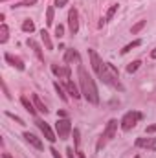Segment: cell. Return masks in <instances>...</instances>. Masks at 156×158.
Wrapping results in <instances>:
<instances>
[{
    "mask_svg": "<svg viewBox=\"0 0 156 158\" xmlns=\"http://www.w3.org/2000/svg\"><path fill=\"white\" fill-rule=\"evenodd\" d=\"M77 74H79V83H81V94L86 98L88 103L97 105V103H99V94H97V86H96L94 79L86 74V70H84L81 64H79Z\"/></svg>",
    "mask_w": 156,
    "mask_h": 158,
    "instance_id": "obj_1",
    "label": "cell"
},
{
    "mask_svg": "<svg viewBox=\"0 0 156 158\" xmlns=\"http://www.w3.org/2000/svg\"><path fill=\"white\" fill-rule=\"evenodd\" d=\"M99 79H101L105 85L112 86V88L123 90V86H121V83H119V74H117L116 66H114L112 63H105V64H103V72H101Z\"/></svg>",
    "mask_w": 156,
    "mask_h": 158,
    "instance_id": "obj_2",
    "label": "cell"
},
{
    "mask_svg": "<svg viewBox=\"0 0 156 158\" xmlns=\"http://www.w3.org/2000/svg\"><path fill=\"white\" fill-rule=\"evenodd\" d=\"M142 118H143V116H142V112L130 110V112H127V114L121 118L119 125H121V129H123V131H130L132 127H136V123H138Z\"/></svg>",
    "mask_w": 156,
    "mask_h": 158,
    "instance_id": "obj_3",
    "label": "cell"
},
{
    "mask_svg": "<svg viewBox=\"0 0 156 158\" xmlns=\"http://www.w3.org/2000/svg\"><path fill=\"white\" fill-rule=\"evenodd\" d=\"M55 131H57L61 140H66L70 136V132H72V121L68 118H59L57 123H55Z\"/></svg>",
    "mask_w": 156,
    "mask_h": 158,
    "instance_id": "obj_4",
    "label": "cell"
},
{
    "mask_svg": "<svg viewBox=\"0 0 156 158\" xmlns=\"http://www.w3.org/2000/svg\"><path fill=\"white\" fill-rule=\"evenodd\" d=\"M116 131H117V119H110V121L107 123L105 131H103V136H101V140H99V143H97V149L103 147L105 140H112V138L116 136Z\"/></svg>",
    "mask_w": 156,
    "mask_h": 158,
    "instance_id": "obj_5",
    "label": "cell"
},
{
    "mask_svg": "<svg viewBox=\"0 0 156 158\" xmlns=\"http://www.w3.org/2000/svg\"><path fill=\"white\" fill-rule=\"evenodd\" d=\"M68 26H70V31L72 33H77L79 31V13L76 7H72L68 11Z\"/></svg>",
    "mask_w": 156,
    "mask_h": 158,
    "instance_id": "obj_6",
    "label": "cell"
},
{
    "mask_svg": "<svg viewBox=\"0 0 156 158\" xmlns=\"http://www.w3.org/2000/svg\"><path fill=\"white\" fill-rule=\"evenodd\" d=\"M37 125H39V129L42 131V134H44V138L50 142V143H53L57 138H55V134H53V131H51V127L46 123V121H42V119H37Z\"/></svg>",
    "mask_w": 156,
    "mask_h": 158,
    "instance_id": "obj_7",
    "label": "cell"
},
{
    "mask_svg": "<svg viewBox=\"0 0 156 158\" xmlns=\"http://www.w3.org/2000/svg\"><path fill=\"white\" fill-rule=\"evenodd\" d=\"M88 55H90V63H92L94 72H96L97 76H101V72H103V63H101L99 55L96 53V50H88Z\"/></svg>",
    "mask_w": 156,
    "mask_h": 158,
    "instance_id": "obj_8",
    "label": "cell"
},
{
    "mask_svg": "<svg viewBox=\"0 0 156 158\" xmlns=\"http://www.w3.org/2000/svg\"><path fill=\"white\" fill-rule=\"evenodd\" d=\"M136 147H145V149L156 151V138H138Z\"/></svg>",
    "mask_w": 156,
    "mask_h": 158,
    "instance_id": "obj_9",
    "label": "cell"
},
{
    "mask_svg": "<svg viewBox=\"0 0 156 158\" xmlns=\"http://www.w3.org/2000/svg\"><path fill=\"white\" fill-rule=\"evenodd\" d=\"M51 72L57 76V77H70V66H59V64H51Z\"/></svg>",
    "mask_w": 156,
    "mask_h": 158,
    "instance_id": "obj_10",
    "label": "cell"
},
{
    "mask_svg": "<svg viewBox=\"0 0 156 158\" xmlns=\"http://www.w3.org/2000/svg\"><path fill=\"white\" fill-rule=\"evenodd\" d=\"M6 61H7V63H11L17 70H24V68H26V66H24V61H22L20 57L11 55V53H6Z\"/></svg>",
    "mask_w": 156,
    "mask_h": 158,
    "instance_id": "obj_11",
    "label": "cell"
},
{
    "mask_svg": "<svg viewBox=\"0 0 156 158\" xmlns=\"http://www.w3.org/2000/svg\"><path fill=\"white\" fill-rule=\"evenodd\" d=\"M24 138H26V142H28L30 145H33L35 149H42V142H40L33 132H24Z\"/></svg>",
    "mask_w": 156,
    "mask_h": 158,
    "instance_id": "obj_12",
    "label": "cell"
},
{
    "mask_svg": "<svg viewBox=\"0 0 156 158\" xmlns=\"http://www.w3.org/2000/svg\"><path fill=\"white\" fill-rule=\"evenodd\" d=\"M66 90H68L70 96H74V99H79L81 98V94H79V90H77V86H76L74 81H66Z\"/></svg>",
    "mask_w": 156,
    "mask_h": 158,
    "instance_id": "obj_13",
    "label": "cell"
},
{
    "mask_svg": "<svg viewBox=\"0 0 156 158\" xmlns=\"http://www.w3.org/2000/svg\"><path fill=\"white\" fill-rule=\"evenodd\" d=\"M20 103L24 105V109H26V110H28V112H30L31 116H35L37 109H35V105H31V103H30V99H28L26 96H22V98H20Z\"/></svg>",
    "mask_w": 156,
    "mask_h": 158,
    "instance_id": "obj_14",
    "label": "cell"
},
{
    "mask_svg": "<svg viewBox=\"0 0 156 158\" xmlns=\"http://www.w3.org/2000/svg\"><path fill=\"white\" fill-rule=\"evenodd\" d=\"M33 105H35V109H37L39 112H42V114H48V109H46V105L40 101V98L37 96V94H33Z\"/></svg>",
    "mask_w": 156,
    "mask_h": 158,
    "instance_id": "obj_15",
    "label": "cell"
},
{
    "mask_svg": "<svg viewBox=\"0 0 156 158\" xmlns=\"http://www.w3.org/2000/svg\"><path fill=\"white\" fill-rule=\"evenodd\" d=\"M40 39H42V42H44L46 50H53V44H51V39H50V33H48L46 30H40Z\"/></svg>",
    "mask_w": 156,
    "mask_h": 158,
    "instance_id": "obj_16",
    "label": "cell"
},
{
    "mask_svg": "<svg viewBox=\"0 0 156 158\" xmlns=\"http://www.w3.org/2000/svg\"><path fill=\"white\" fill-rule=\"evenodd\" d=\"M72 61H79V53L76 50H66V53H64V63H72Z\"/></svg>",
    "mask_w": 156,
    "mask_h": 158,
    "instance_id": "obj_17",
    "label": "cell"
},
{
    "mask_svg": "<svg viewBox=\"0 0 156 158\" xmlns=\"http://www.w3.org/2000/svg\"><path fill=\"white\" fill-rule=\"evenodd\" d=\"M28 46H30V48H31V50L37 53V57H39L40 61L44 59V57H42V50H40V46H39V44H37V42H35L33 39H28Z\"/></svg>",
    "mask_w": 156,
    "mask_h": 158,
    "instance_id": "obj_18",
    "label": "cell"
},
{
    "mask_svg": "<svg viewBox=\"0 0 156 158\" xmlns=\"http://www.w3.org/2000/svg\"><path fill=\"white\" fill-rule=\"evenodd\" d=\"M7 39H9V30H7V26L2 22V26H0V44L7 42Z\"/></svg>",
    "mask_w": 156,
    "mask_h": 158,
    "instance_id": "obj_19",
    "label": "cell"
},
{
    "mask_svg": "<svg viewBox=\"0 0 156 158\" xmlns=\"http://www.w3.org/2000/svg\"><path fill=\"white\" fill-rule=\"evenodd\" d=\"M116 11H117V4H112V6L107 9V13H105V19H103V20H105V22H107V20H112V17L116 15Z\"/></svg>",
    "mask_w": 156,
    "mask_h": 158,
    "instance_id": "obj_20",
    "label": "cell"
},
{
    "mask_svg": "<svg viewBox=\"0 0 156 158\" xmlns=\"http://www.w3.org/2000/svg\"><path fill=\"white\" fill-rule=\"evenodd\" d=\"M22 31H26V33H33V31H35V24H33V20H24V22H22Z\"/></svg>",
    "mask_w": 156,
    "mask_h": 158,
    "instance_id": "obj_21",
    "label": "cell"
},
{
    "mask_svg": "<svg viewBox=\"0 0 156 158\" xmlns=\"http://www.w3.org/2000/svg\"><path fill=\"white\" fill-rule=\"evenodd\" d=\"M145 24H147V20H140V22H136V24L132 26V30H130V31H132V35H136L138 31H142V30L145 28Z\"/></svg>",
    "mask_w": 156,
    "mask_h": 158,
    "instance_id": "obj_22",
    "label": "cell"
},
{
    "mask_svg": "<svg viewBox=\"0 0 156 158\" xmlns=\"http://www.w3.org/2000/svg\"><path fill=\"white\" fill-rule=\"evenodd\" d=\"M53 86H55V90H57V94H59V98H61L63 101H68V96L64 94V90H63V86H61V85H59L57 81L53 83Z\"/></svg>",
    "mask_w": 156,
    "mask_h": 158,
    "instance_id": "obj_23",
    "label": "cell"
},
{
    "mask_svg": "<svg viewBox=\"0 0 156 158\" xmlns=\"http://www.w3.org/2000/svg\"><path fill=\"white\" fill-rule=\"evenodd\" d=\"M46 24H48V26L53 24V6H50L48 11H46Z\"/></svg>",
    "mask_w": 156,
    "mask_h": 158,
    "instance_id": "obj_24",
    "label": "cell"
},
{
    "mask_svg": "<svg viewBox=\"0 0 156 158\" xmlns=\"http://www.w3.org/2000/svg\"><path fill=\"white\" fill-rule=\"evenodd\" d=\"M140 44H142V40H134V42H130V44H127V46H125V48L121 50V53H127V52H130L132 48H138Z\"/></svg>",
    "mask_w": 156,
    "mask_h": 158,
    "instance_id": "obj_25",
    "label": "cell"
},
{
    "mask_svg": "<svg viewBox=\"0 0 156 158\" xmlns=\"http://www.w3.org/2000/svg\"><path fill=\"white\" fill-rule=\"evenodd\" d=\"M140 64H142V61H134V63H130V64L127 66V72H129V74H134V72L140 68Z\"/></svg>",
    "mask_w": 156,
    "mask_h": 158,
    "instance_id": "obj_26",
    "label": "cell"
},
{
    "mask_svg": "<svg viewBox=\"0 0 156 158\" xmlns=\"http://www.w3.org/2000/svg\"><path fill=\"white\" fill-rule=\"evenodd\" d=\"M33 4H37V0H22V2H18L15 7H28V6H33Z\"/></svg>",
    "mask_w": 156,
    "mask_h": 158,
    "instance_id": "obj_27",
    "label": "cell"
},
{
    "mask_svg": "<svg viewBox=\"0 0 156 158\" xmlns=\"http://www.w3.org/2000/svg\"><path fill=\"white\" fill-rule=\"evenodd\" d=\"M74 143H76V151L79 149V143H81V138H79V129H74Z\"/></svg>",
    "mask_w": 156,
    "mask_h": 158,
    "instance_id": "obj_28",
    "label": "cell"
},
{
    "mask_svg": "<svg viewBox=\"0 0 156 158\" xmlns=\"http://www.w3.org/2000/svg\"><path fill=\"white\" fill-rule=\"evenodd\" d=\"M6 116H7V118H11V119H15V121H17V123H20V125H24V121L18 118V116H15L13 112H6Z\"/></svg>",
    "mask_w": 156,
    "mask_h": 158,
    "instance_id": "obj_29",
    "label": "cell"
},
{
    "mask_svg": "<svg viewBox=\"0 0 156 158\" xmlns=\"http://www.w3.org/2000/svg\"><path fill=\"white\" fill-rule=\"evenodd\" d=\"M55 35H57V37H59V39H61V37H63V35H64V28H63V26H61V24H59V26H55Z\"/></svg>",
    "mask_w": 156,
    "mask_h": 158,
    "instance_id": "obj_30",
    "label": "cell"
},
{
    "mask_svg": "<svg viewBox=\"0 0 156 158\" xmlns=\"http://www.w3.org/2000/svg\"><path fill=\"white\" fill-rule=\"evenodd\" d=\"M50 153H51V156H53V158H63L61 155H59V151H57V149H53V147L50 149Z\"/></svg>",
    "mask_w": 156,
    "mask_h": 158,
    "instance_id": "obj_31",
    "label": "cell"
},
{
    "mask_svg": "<svg viewBox=\"0 0 156 158\" xmlns=\"http://www.w3.org/2000/svg\"><path fill=\"white\" fill-rule=\"evenodd\" d=\"M66 4H68V0H55V6H59V7H63Z\"/></svg>",
    "mask_w": 156,
    "mask_h": 158,
    "instance_id": "obj_32",
    "label": "cell"
},
{
    "mask_svg": "<svg viewBox=\"0 0 156 158\" xmlns=\"http://www.w3.org/2000/svg\"><path fill=\"white\" fill-rule=\"evenodd\" d=\"M147 132H156V123H153V125L147 127Z\"/></svg>",
    "mask_w": 156,
    "mask_h": 158,
    "instance_id": "obj_33",
    "label": "cell"
},
{
    "mask_svg": "<svg viewBox=\"0 0 156 158\" xmlns=\"http://www.w3.org/2000/svg\"><path fill=\"white\" fill-rule=\"evenodd\" d=\"M76 155H77V158H86V156H84V153H83L81 149H77V151H76Z\"/></svg>",
    "mask_w": 156,
    "mask_h": 158,
    "instance_id": "obj_34",
    "label": "cell"
},
{
    "mask_svg": "<svg viewBox=\"0 0 156 158\" xmlns=\"http://www.w3.org/2000/svg\"><path fill=\"white\" fill-rule=\"evenodd\" d=\"M57 116H59V118H66V112H63V110H59V112H57Z\"/></svg>",
    "mask_w": 156,
    "mask_h": 158,
    "instance_id": "obj_35",
    "label": "cell"
},
{
    "mask_svg": "<svg viewBox=\"0 0 156 158\" xmlns=\"http://www.w3.org/2000/svg\"><path fill=\"white\" fill-rule=\"evenodd\" d=\"M151 57H153V59H156V48L153 50V52H151Z\"/></svg>",
    "mask_w": 156,
    "mask_h": 158,
    "instance_id": "obj_36",
    "label": "cell"
},
{
    "mask_svg": "<svg viewBox=\"0 0 156 158\" xmlns=\"http://www.w3.org/2000/svg\"><path fill=\"white\" fill-rule=\"evenodd\" d=\"M4 158H11V156H9V155H7V153H6V155H4Z\"/></svg>",
    "mask_w": 156,
    "mask_h": 158,
    "instance_id": "obj_37",
    "label": "cell"
},
{
    "mask_svg": "<svg viewBox=\"0 0 156 158\" xmlns=\"http://www.w3.org/2000/svg\"><path fill=\"white\" fill-rule=\"evenodd\" d=\"M134 158H140V156H134Z\"/></svg>",
    "mask_w": 156,
    "mask_h": 158,
    "instance_id": "obj_38",
    "label": "cell"
}]
</instances>
